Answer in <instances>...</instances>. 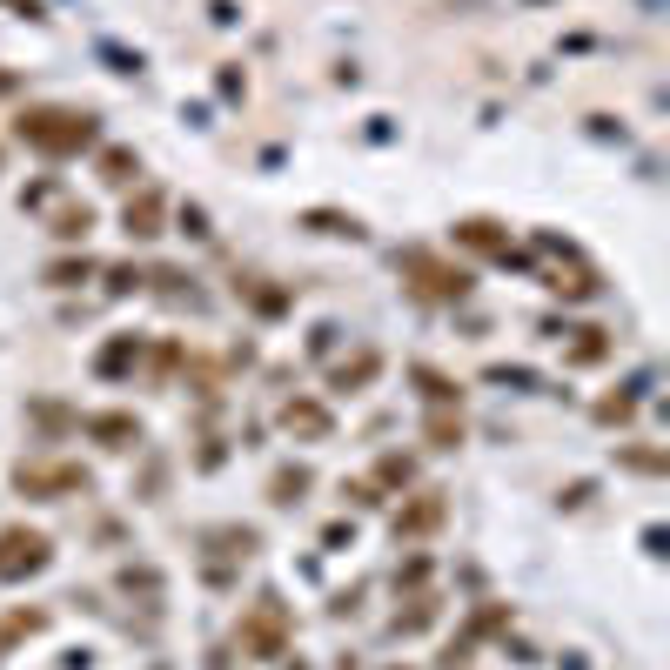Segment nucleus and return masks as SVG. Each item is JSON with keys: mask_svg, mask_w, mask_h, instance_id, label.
<instances>
[{"mask_svg": "<svg viewBox=\"0 0 670 670\" xmlns=\"http://www.w3.org/2000/svg\"><path fill=\"white\" fill-rule=\"evenodd\" d=\"M436 516H443V496L429 490L423 503H416V510H402V516H396V536H416V530H429V523H436Z\"/></svg>", "mask_w": 670, "mask_h": 670, "instance_id": "5", "label": "nucleus"}, {"mask_svg": "<svg viewBox=\"0 0 670 670\" xmlns=\"http://www.w3.org/2000/svg\"><path fill=\"white\" fill-rule=\"evenodd\" d=\"M21 141L27 148H41V155H74V148H88L94 141V121L74 108H34L21 121Z\"/></svg>", "mask_w": 670, "mask_h": 670, "instance_id": "1", "label": "nucleus"}, {"mask_svg": "<svg viewBox=\"0 0 670 670\" xmlns=\"http://www.w3.org/2000/svg\"><path fill=\"white\" fill-rule=\"evenodd\" d=\"M289 429H302V436H322V429H329V416H322L315 402H295V409H289Z\"/></svg>", "mask_w": 670, "mask_h": 670, "instance_id": "9", "label": "nucleus"}, {"mask_svg": "<svg viewBox=\"0 0 670 670\" xmlns=\"http://www.w3.org/2000/svg\"><path fill=\"white\" fill-rule=\"evenodd\" d=\"M155 222H161V195L128 201V228H134V235H155Z\"/></svg>", "mask_w": 670, "mask_h": 670, "instance_id": "8", "label": "nucleus"}, {"mask_svg": "<svg viewBox=\"0 0 670 670\" xmlns=\"http://www.w3.org/2000/svg\"><path fill=\"white\" fill-rule=\"evenodd\" d=\"M101 175H108V181H128L134 175V155H128V148H114V155L101 161Z\"/></svg>", "mask_w": 670, "mask_h": 670, "instance_id": "10", "label": "nucleus"}, {"mask_svg": "<svg viewBox=\"0 0 670 670\" xmlns=\"http://www.w3.org/2000/svg\"><path fill=\"white\" fill-rule=\"evenodd\" d=\"M282 637H289V610L275 597H255V610H248V624H242V650L248 657H275Z\"/></svg>", "mask_w": 670, "mask_h": 670, "instance_id": "2", "label": "nucleus"}, {"mask_svg": "<svg viewBox=\"0 0 670 670\" xmlns=\"http://www.w3.org/2000/svg\"><path fill=\"white\" fill-rule=\"evenodd\" d=\"M47 563V536L41 530H0V583L27 577V570H41Z\"/></svg>", "mask_w": 670, "mask_h": 670, "instance_id": "4", "label": "nucleus"}, {"mask_svg": "<svg viewBox=\"0 0 670 670\" xmlns=\"http://www.w3.org/2000/svg\"><path fill=\"white\" fill-rule=\"evenodd\" d=\"M302 483H309L302 469H282V476H275V496H282V503H295V490H302Z\"/></svg>", "mask_w": 670, "mask_h": 670, "instance_id": "11", "label": "nucleus"}, {"mask_svg": "<svg viewBox=\"0 0 670 670\" xmlns=\"http://www.w3.org/2000/svg\"><path fill=\"white\" fill-rule=\"evenodd\" d=\"M402 275H416V289L436 295V302H449V295H463V289H469V275H463V268L436 262V255H423V248H409V255H402Z\"/></svg>", "mask_w": 670, "mask_h": 670, "instance_id": "3", "label": "nucleus"}, {"mask_svg": "<svg viewBox=\"0 0 670 670\" xmlns=\"http://www.w3.org/2000/svg\"><path fill=\"white\" fill-rule=\"evenodd\" d=\"M456 235H463L469 248H483V255H510V242L496 235V222H463V228H456Z\"/></svg>", "mask_w": 670, "mask_h": 670, "instance_id": "7", "label": "nucleus"}, {"mask_svg": "<svg viewBox=\"0 0 670 670\" xmlns=\"http://www.w3.org/2000/svg\"><path fill=\"white\" fill-rule=\"evenodd\" d=\"M81 469H21V490H74Z\"/></svg>", "mask_w": 670, "mask_h": 670, "instance_id": "6", "label": "nucleus"}]
</instances>
